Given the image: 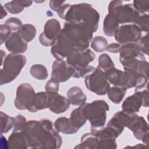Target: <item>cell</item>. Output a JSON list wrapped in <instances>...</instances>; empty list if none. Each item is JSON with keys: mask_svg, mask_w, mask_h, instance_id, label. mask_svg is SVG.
I'll return each mask as SVG.
<instances>
[{"mask_svg": "<svg viewBox=\"0 0 149 149\" xmlns=\"http://www.w3.org/2000/svg\"><path fill=\"white\" fill-rule=\"evenodd\" d=\"M119 27V23L117 19L110 14L105 16L103 22V32L108 37L114 36Z\"/></svg>", "mask_w": 149, "mask_h": 149, "instance_id": "24", "label": "cell"}, {"mask_svg": "<svg viewBox=\"0 0 149 149\" xmlns=\"http://www.w3.org/2000/svg\"><path fill=\"white\" fill-rule=\"evenodd\" d=\"M54 125L55 129L59 133L65 134H74L79 130L72 125L70 118L66 117L58 118L55 120Z\"/></svg>", "mask_w": 149, "mask_h": 149, "instance_id": "22", "label": "cell"}, {"mask_svg": "<svg viewBox=\"0 0 149 149\" xmlns=\"http://www.w3.org/2000/svg\"><path fill=\"white\" fill-rule=\"evenodd\" d=\"M98 140V149L100 148H117L116 139L118 137L114 132L108 126L100 129L91 130Z\"/></svg>", "mask_w": 149, "mask_h": 149, "instance_id": "16", "label": "cell"}, {"mask_svg": "<svg viewBox=\"0 0 149 149\" xmlns=\"http://www.w3.org/2000/svg\"><path fill=\"white\" fill-rule=\"evenodd\" d=\"M69 118L72 125L79 129L84 126L87 121V119L83 115L79 107L72 111Z\"/></svg>", "mask_w": 149, "mask_h": 149, "instance_id": "30", "label": "cell"}, {"mask_svg": "<svg viewBox=\"0 0 149 149\" xmlns=\"http://www.w3.org/2000/svg\"><path fill=\"white\" fill-rule=\"evenodd\" d=\"M67 98L70 104L80 106L86 103L87 96L79 87L73 86L68 91Z\"/></svg>", "mask_w": 149, "mask_h": 149, "instance_id": "21", "label": "cell"}, {"mask_svg": "<svg viewBox=\"0 0 149 149\" xmlns=\"http://www.w3.org/2000/svg\"><path fill=\"white\" fill-rule=\"evenodd\" d=\"M119 53V62L121 64L136 58H146L137 42H130L122 45Z\"/></svg>", "mask_w": 149, "mask_h": 149, "instance_id": "17", "label": "cell"}, {"mask_svg": "<svg viewBox=\"0 0 149 149\" xmlns=\"http://www.w3.org/2000/svg\"><path fill=\"white\" fill-rule=\"evenodd\" d=\"M1 133H8L12 128H13L14 118L11 117L5 113L1 111Z\"/></svg>", "mask_w": 149, "mask_h": 149, "instance_id": "33", "label": "cell"}, {"mask_svg": "<svg viewBox=\"0 0 149 149\" xmlns=\"http://www.w3.org/2000/svg\"><path fill=\"white\" fill-rule=\"evenodd\" d=\"M75 148H88L98 149V140L97 137L93 133H86L84 134L80 140V143L74 147Z\"/></svg>", "mask_w": 149, "mask_h": 149, "instance_id": "25", "label": "cell"}, {"mask_svg": "<svg viewBox=\"0 0 149 149\" xmlns=\"http://www.w3.org/2000/svg\"><path fill=\"white\" fill-rule=\"evenodd\" d=\"M30 73L31 76L40 80H45L48 76L47 69L42 64H35L31 66Z\"/></svg>", "mask_w": 149, "mask_h": 149, "instance_id": "29", "label": "cell"}, {"mask_svg": "<svg viewBox=\"0 0 149 149\" xmlns=\"http://www.w3.org/2000/svg\"><path fill=\"white\" fill-rule=\"evenodd\" d=\"M84 83L87 90L99 95H105L111 87L105 73L98 68L86 76Z\"/></svg>", "mask_w": 149, "mask_h": 149, "instance_id": "8", "label": "cell"}, {"mask_svg": "<svg viewBox=\"0 0 149 149\" xmlns=\"http://www.w3.org/2000/svg\"><path fill=\"white\" fill-rule=\"evenodd\" d=\"M94 31L88 26L66 22L51 48L56 59H63L74 51L88 48Z\"/></svg>", "mask_w": 149, "mask_h": 149, "instance_id": "1", "label": "cell"}, {"mask_svg": "<svg viewBox=\"0 0 149 149\" xmlns=\"http://www.w3.org/2000/svg\"><path fill=\"white\" fill-rule=\"evenodd\" d=\"M61 30V24L58 20L48 19L45 22L43 31L39 36L40 44L45 47H52Z\"/></svg>", "mask_w": 149, "mask_h": 149, "instance_id": "15", "label": "cell"}, {"mask_svg": "<svg viewBox=\"0 0 149 149\" xmlns=\"http://www.w3.org/2000/svg\"><path fill=\"white\" fill-rule=\"evenodd\" d=\"M108 82L115 86L125 87L126 89L135 87L136 80L130 73L115 68L105 72Z\"/></svg>", "mask_w": 149, "mask_h": 149, "instance_id": "12", "label": "cell"}, {"mask_svg": "<svg viewBox=\"0 0 149 149\" xmlns=\"http://www.w3.org/2000/svg\"><path fill=\"white\" fill-rule=\"evenodd\" d=\"M12 31L5 24H2L0 25L1 45L5 42V41L12 34Z\"/></svg>", "mask_w": 149, "mask_h": 149, "instance_id": "40", "label": "cell"}, {"mask_svg": "<svg viewBox=\"0 0 149 149\" xmlns=\"http://www.w3.org/2000/svg\"><path fill=\"white\" fill-rule=\"evenodd\" d=\"M8 144L10 148H30L28 139L23 131H13L8 137Z\"/></svg>", "mask_w": 149, "mask_h": 149, "instance_id": "20", "label": "cell"}, {"mask_svg": "<svg viewBox=\"0 0 149 149\" xmlns=\"http://www.w3.org/2000/svg\"><path fill=\"white\" fill-rule=\"evenodd\" d=\"M127 89L125 87L113 86L110 87L107 92L109 99L114 104H119L123 100L126 95Z\"/></svg>", "mask_w": 149, "mask_h": 149, "instance_id": "27", "label": "cell"}, {"mask_svg": "<svg viewBox=\"0 0 149 149\" xmlns=\"http://www.w3.org/2000/svg\"><path fill=\"white\" fill-rule=\"evenodd\" d=\"M36 29L34 25L23 24L17 32L22 38L28 43L34 38L36 35Z\"/></svg>", "mask_w": 149, "mask_h": 149, "instance_id": "28", "label": "cell"}, {"mask_svg": "<svg viewBox=\"0 0 149 149\" xmlns=\"http://www.w3.org/2000/svg\"><path fill=\"white\" fill-rule=\"evenodd\" d=\"M5 24L13 32H17L23 25L22 21L17 17H9L8 19Z\"/></svg>", "mask_w": 149, "mask_h": 149, "instance_id": "36", "label": "cell"}, {"mask_svg": "<svg viewBox=\"0 0 149 149\" xmlns=\"http://www.w3.org/2000/svg\"><path fill=\"white\" fill-rule=\"evenodd\" d=\"M107 126L109 127L118 137L124 130L125 127L123 126L119 120L113 116V117L109 120Z\"/></svg>", "mask_w": 149, "mask_h": 149, "instance_id": "34", "label": "cell"}, {"mask_svg": "<svg viewBox=\"0 0 149 149\" xmlns=\"http://www.w3.org/2000/svg\"><path fill=\"white\" fill-rule=\"evenodd\" d=\"M132 5L140 15H143L148 12L149 1L134 0Z\"/></svg>", "mask_w": 149, "mask_h": 149, "instance_id": "35", "label": "cell"}, {"mask_svg": "<svg viewBox=\"0 0 149 149\" xmlns=\"http://www.w3.org/2000/svg\"><path fill=\"white\" fill-rule=\"evenodd\" d=\"M97 68L105 72L111 69L114 68L115 63L108 54L104 53L99 56Z\"/></svg>", "mask_w": 149, "mask_h": 149, "instance_id": "32", "label": "cell"}, {"mask_svg": "<svg viewBox=\"0 0 149 149\" xmlns=\"http://www.w3.org/2000/svg\"><path fill=\"white\" fill-rule=\"evenodd\" d=\"M35 91L29 83H22L17 88L14 105L16 109L25 110L30 108L34 103Z\"/></svg>", "mask_w": 149, "mask_h": 149, "instance_id": "10", "label": "cell"}, {"mask_svg": "<svg viewBox=\"0 0 149 149\" xmlns=\"http://www.w3.org/2000/svg\"><path fill=\"white\" fill-rule=\"evenodd\" d=\"M57 14L66 22L88 26L94 33L98 28L100 14L89 3H81L73 5L65 3L57 12Z\"/></svg>", "mask_w": 149, "mask_h": 149, "instance_id": "3", "label": "cell"}, {"mask_svg": "<svg viewBox=\"0 0 149 149\" xmlns=\"http://www.w3.org/2000/svg\"><path fill=\"white\" fill-rule=\"evenodd\" d=\"M120 47H121V45L119 44V43L113 42L109 44L107 46L106 51L112 54H117V53H119Z\"/></svg>", "mask_w": 149, "mask_h": 149, "instance_id": "43", "label": "cell"}, {"mask_svg": "<svg viewBox=\"0 0 149 149\" xmlns=\"http://www.w3.org/2000/svg\"><path fill=\"white\" fill-rule=\"evenodd\" d=\"M141 52L143 54L148 55V33L146 35L141 37L137 42Z\"/></svg>", "mask_w": 149, "mask_h": 149, "instance_id": "39", "label": "cell"}, {"mask_svg": "<svg viewBox=\"0 0 149 149\" xmlns=\"http://www.w3.org/2000/svg\"><path fill=\"white\" fill-rule=\"evenodd\" d=\"M6 49L13 54H21L24 53L27 49L26 42L18 32H12L5 42Z\"/></svg>", "mask_w": 149, "mask_h": 149, "instance_id": "18", "label": "cell"}, {"mask_svg": "<svg viewBox=\"0 0 149 149\" xmlns=\"http://www.w3.org/2000/svg\"><path fill=\"white\" fill-rule=\"evenodd\" d=\"M59 88V83H57L52 79L49 80L45 86V91L48 93H58Z\"/></svg>", "mask_w": 149, "mask_h": 149, "instance_id": "41", "label": "cell"}, {"mask_svg": "<svg viewBox=\"0 0 149 149\" xmlns=\"http://www.w3.org/2000/svg\"><path fill=\"white\" fill-rule=\"evenodd\" d=\"M108 45L107 40L101 36H95L91 41V48L97 52H103Z\"/></svg>", "mask_w": 149, "mask_h": 149, "instance_id": "31", "label": "cell"}, {"mask_svg": "<svg viewBox=\"0 0 149 149\" xmlns=\"http://www.w3.org/2000/svg\"><path fill=\"white\" fill-rule=\"evenodd\" d=\"M108 14L115 16L119 24H134L140 16L132 4L123 5L121 1H112L109 2Z\"/></svg>", "mask_w": 149, "mask_h": 149, "instance_id": "7", "label": "cell"}, {"mask_svg": "<svg viewBox=\"0 0 149 149\" xmlns=\"http://www.w3.org/2000/svg\"><path fill=\"white\" fill-rule=\"evenodd\" d=\"M33 2L31 1L15 0L7 2L4 5L5 10L11 14H18L22 12L24 8L29 7Z\"/></svg>", "mask_w": 149, "mask_h": 149, "instance_id": "26", "label": "cell"}, {"mask_svg": "<svg viewBox=\"0 0 149 149\" xmlns=\"http://www.w3.org/2000/svg\"><path fill=\"white\" fill-rule=\"evenodd\" d=\"M114 37L119 44L137 42L141 37V31L136 24H126L119 27Z\"/></svg>", "mask_w": 149, "mask_h": 149, "instance_id": "13", "label": "cell"}, {"mask_svg": "<svg viewBox=\"0 0 149 149\" xmlns=\"http://www.w3.org/2000/svg\"><path fill=\"white\" fill-rule=\"evenodd\" d=\"M79 108L84 117L90 122L91 130L104 127L107 120V112L109 110V106L105 101L94 100L90 103H84Z\"/></svg>", "mask_w": 149, "mask_h": 149, "instance_id": "5", "label": "cell"}, {"mask_svg": "<svg viewBox=\"0 0 149 149\" xmlns=\"http://www.w3.org/2000/svg\"><path fill=\"white\" fill-rule=\"evenodd\" d=\"M7 15L6 10H5L3 6H1V19H2L4 17H5Z\"/></svg>", "mask_w": 149, "mask_h": 149, "instance_id": "44", "label": "cell"}, {"mask_svg": "<svg viewBox=\"0 0 149 149\" xmlns=\"http://www.w3.org/2000/svg\"><path fill=\"white\" fill-rule=\"evenodd\" d=\"M75 70L66 61L56 59L52 65L51 79L57 83H63L73 77Z\"/></svg>", "mask_w": 149, "mask_h": 149, "instance_id": "14", "label": "cell"}, {"mask_svg": "<svg viewBox=\"0 0 149 149\" xmlns=\"http://www.w3.org/2000/svg\"><path fill=\"white\" fill-rule=\"evenodd\" d=\"M142 106L146 108L148 107V91L147 88L134 91L133 95L127 97L122 104V111L129 113H137Z\"/></svg>", "mask_w": 149, "mask_h": 149, "instance_id": "11", "label": "cell"}, {"mask_svg": "<svg viewBox=\"0 0 149 149\" xmlns=\"http://www.w3.org/2000/svg\"><path fill=\"white\" fill-rule=\"evenodd\" d=\"M22 131L28 139L30 148L58 149L62 144V137L48 119L29 120Z\"/></svg>", "mask_w": 149, "mask_h": 149, "instance_id": "2", "label": "cell"}, {"mask_svg": "<svg viewBox=\"0 0 149 149\" xmlns=\"http://www.w3.org/2000/svg\"><path fill=\"white\" fill-rule=\"evenodd\" d=\"M26 58L22 54L10 53L4 59L0 70V84L3 85L13 81L20 73L26 63Z\"/></svg>", "mask_w": 149, "mask_h": 149, "instance_id": "6", "label": "cell"}, {"mask_svg": "<svg viewBox=\"0 0 149 149\" xmlns=\"http://www.w3.org/2000/svg\"><path fill=\"white\" fill-rule=\"evenodd\" d=\"M136 24L141 31H144L148 33V15L143 14L140 16Z\"/></svg>", "mask_w": 149, "mask_h": 149, "instance_id": "37", "label": "cell"}, {"mask_svg": "<svg viewBox=\"0 0 149 149\" xmlns=\"http://www.w3.org/2000/svg\"><path fill=\"white\" fill-rule=\"evenodd\" d=\"M65 1H50L49 2V8L55 12H58L61 6L65 4Z\"/></svg>", "mask_w": 149, "mask_h": 149, "instance_id": "42", "label": "cell"}, {"mask_svg": "<svg viewBox=\"0 0 149 149\" xmlns=\"http://www.w3.org/2000/svg\"><path fill=\"white\" fill-rule=\"evenodd\" d=\"M27 120L26 118L22 115H17L14 117L13 131H22Z\"/></svg>", "mask_w": 149, "mask_h": 149, "instance_id": "38", "label": "cell"}, {"mask_svg": "<svg viewBox=\"0 0 149 149\" xmlns=\"http://www.w3.org/2000/svg\"><path fill=\"white\" fill-rule=\"evenodd\" d=\"M49 93V109L53 113L59 114L65 112L69 107L68 98L58 93Z\"/></svg>", "mask_w": 149, "mask_h": 149, "instance_id": "19", "label": "cell"}, {"mask_svg": "<svg viewBox=\"0 0 149 149\" xmlns=\"http://www.w3.org/2000/svg\"><path fill=\"white\" fill-rule=\"evenodd\" d=\"M120 124L130 129L136 139L141 140L146 145L148 144L149 128L145 119L136 113H129L123 111L117 112L113 115Z\"/></svg>", "mask_w": 149, "mask_h": 149, "instance_id": "4", "label": "cell"}, {"mask_svg": "<svg viewBox=\"0 0 149 149\" xmlns=\"http://www.w3.org/2000/svg\"><path fill=\"white\" fill-rule=\"evenodd\" d=\"M48 107L49 93L47 91H41L36 93L34 104L27 110L30 112H36Z\"/></svg>", "mask_w": 149, "mask_h": 149, "instance_id": "23", "label": "cell"}, {"mask_svg": "<svg viewBox=\"0 0 149 149\" xmlns=\"http://www.w3.org/2000/svg\"><path fill=\"white\" fill-rule=\"evenodd\" d=\"M94 53L89 48L83 51H74L66 58V61L73 67L75 73L73 77L80 78V72L95 59Z\"/></svg>", "mask_w": 149, "mask_h": 149, "instance_id": "9", "label": "cell"}]
</instances>
